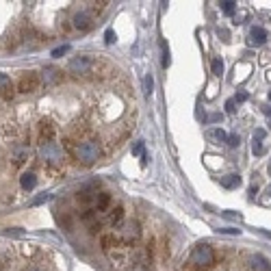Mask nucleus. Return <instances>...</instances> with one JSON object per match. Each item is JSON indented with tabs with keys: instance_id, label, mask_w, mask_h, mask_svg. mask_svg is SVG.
Instances as JSON below:
<instances>
[{
	"instance_id": "obj_1",
	"label": "nucleus",
	"mask_w": 271,
	"mask_h": 271,
	"mask_svg": "<svg viewBox=\"0 0 271 271\" xmlns=\"http://www.w3.org/2000/svg\"><path fill=\"white\" fill-rule=\"evenodd\" d=\"M74 154L76 158H78V163L82 165H94L96 161H98V156H100V148H98V143L96 141H82L76 145V150H74Z\"/></svg>"
},
{
	"instance_id": "obj_2",
	"label": "nucleus",
	"mask_w": 271,
	"mask_h": 271,
	"mask_svg": "<svg viewBox=\"0 0 271 271\" xmlns=\"http://www.w3.org/2000/svg\"><path fill=\"white\" fill-rule=\"evenodd\" d=\"M191 265H196L200 269H206V267H211L213 265V260H215V254H213V247L211 245H206V243H200V245L193 247V252H191Z\"/></svg>"
},
{
	"instance_id": "obj_3",
	"label": "nucleus",
	"mask_w": 271,
	"mask_h": 271,
	"mask_svg": "<svg viewBox=\"0 0 271 271\" xmlns=\"http://www.w3.org/2000/svg\"><path fill=\"white\" fill-rule=\"evenodd\" d=\"M92 65H94L92 57H87V54H80V57H74V59L67 63V72H69V74H74V76L89 74Z\"/></svg>"
},
{
	"instance_id": "obj_4",
	"label": "nucleus",
	"mask_w": 271,
	"mask_h": 271,
	"mask_svg": "<svg viewBox=\"0 0 271 271\" xmlns=\"http://www.w3.org/2000/svg\"><path fill=\"white\" fill-rule=\"evenodd\" d=\"M39 82H41V78L37 72H26V74H22V78H20L18 89L22 94H33V92H37Z\"/></svg>"
},
{
	"instance_id": "obj_5",
	"label": "nucleus",
	"mask_w": 271,
	"mask_h": 271,
	"mask_svg": "<svg viewBox=\"0 0 271 271\" xmlns=\"http://www.w3.org/2000/svg\"><path fill=\"white\" fill-rule=\"evenodd\" d=\"M39 152H41V156H44L46 161H52V163L61 161V150L52 141H44V145H41Z\"/></svg>"
},
{
	"instance_id": "obj_6",
	"label": "nucleus",
	"mask_w": 271,
	"mask_h": 271,
	"mask_svg": "<svg viewBox=\"0 0 271 271\" xmlns=\"http://www.w3.org/2000/svg\"><path fill=\"white\" fill-rule=\"evenodd\" d=\"M72 22H74V29L76 31H89L92 29V16H89L87 11H80V13H76V16L72 18Z\"/></svg>"
},
{
	"instance_id": "obj_7",
	"label": "nucleus",
	"mask_w": 271,
	"mask_h": 271,
	"mask_svg": "<svg viewBox=\"0 0 271 271\" xmlns=\"http://www.w3.org/2000/svg\"><path fill=\"white\" fill-rule=\"evenodd\" d=\"M249 265H252L254 271H271V262L262 254H254L252 258H249Z\"/></svg>"
},
{
	"instance_id": "obj_8",
	"label": "nucleus",
	"mask_w": 271,
	"mask_h": 271,
	"mask_svg": "<svg viewBox=\"0 0 271 271\" xmlns=\"http://www.w3.org/2000/svg\"><path fill=\"white\" fill-rule=\"evenodd\" d=\"M41 80H44L46 85H57L61 80V72L57 67H46L44 72H41Z\"/></svg>"
},
{
	"instance_id": "obj_9",
	"label": "nucleus",
	"mask_w": 271,
	"mask_h": 271,
	"mask_svg": "<svg viewBox=\"0 0 271 271\" xmlns=\"http://www.w3.org/2000/svg\"><path fill=\"white\" fill-rule=\"evenodd\" d=\"M241 176L239 173H228V176L224 178H219V185L224 187V189H237V187H241Z\"/></svg>"
},
{
	"instance_id": "obj_10",
	"label": "nucleus",
	"mask_w": 271,
	"mask_h": 271,
	"mask_svg": "<svg viewBox=\"0 0 271 271\" xmlns=\"http://www.w3.org/2000/svg\"><path fill=\"white\" fill-rule=\"evenodd\" d=\"M249 39H252V44L260 46L267 41V31L262 29V26H252V31H249Z\"/></svg>"
},
{
	"instance_id": "obj_11",
	"label": "nucleus",
	"mask_w": 271,
	"mask_h": 271,
	"mask_svg": "<svg viewBox=\"0 0 271 271\" xmlns=\"http://www.w3.org/2000/svg\"><path fill=\"white\" fill-rule=\"evenodd\" d=\"M122 239L126 243H133L139 239V226L137 224H126V228L122 230Z\"/></svg>"
},
{
	"instance_id": "obj_12",
	"label": "nucleus",
	"mask_w": 271,
	"mask_h": 271,
	"mask_svg": "<svg viewBox=\"0 0 271 271\" xmlns=\"http://www.w3.org/2000/svg\"><path fill=\"white\" fill-rule=\"evenodd\" d=\"M11 92H13L11 78H9V76H7V74L0 72V96H3V98H9Z\"/></svg>"
},
{
	"instance_id": "obj_13",
	"label": "nucleus",
	"mask_w": 271,
	"mask_h": 271,
	"mask_svg": "<svg viewBox=\"0 0 271 271\" xmlns=\"http://www.w3.org/2000/svg\"><path fill=\"white\" fill-rule=\"evenodd\" d=\"M20 185H22V189L31 191V189H35V185H37V178H35V173H22Z\"/></svg>"
},
{
	"instance_id": "obj_14",
	"label": "nucleus",
	"mask_w": 271,
	"mask_h": 271,
	"mask_svg": "<svg viewBox=\"0 0 271 271\" xmlns=\"http://www.w3.org/2000/svg\"><path fill=\"white\" fill-rule=\"evenodd\" d=\"M122 217H124V215H122V208H120V206H117V208H113V211H111V213H109V217H107V221H109V224H111V226H117V224H120V221H122Z\"/></svg>"
},
{
	"instance_id": "obj_15",
	"label": "nucleus",
	"mask_w": 271,
	"mask_h": 271,
	"mask_svg": "<svg viewBox=\"0 0 271 271\" xmlns=\"http://www.w3.org/2000/svg\"><path fill=\"white\" fill-rule=\"evenodd\" d=\"M161 52H163V61H161V65L167 69L169 67V63H171V57H169V48H167V44L165 41H161Z\"/></svg>"
},
{
	"instance_id": "obj_16",
	"label": "nucleus",
	"mask_w": 271,
	"mask_h": 271,
	"mask_svg": "<svg viewBox=\"0 0 271 271\" xmlns=\"http://www.w3.org/2000/svg\"><path fill=\"white\" fill-rule=\"evenodd\" d=\"M221 5V11L226 13V16H232L234 9H237V3H232V0H226V3H219Z\"/></svg>"
},
{
	"instance_id": "obj_17",
	"label": "nucleus",
	"mask_w": 271,
	"mask_h": 271,
	"mask_svg": "<svg viewBox=\"0 0 271 271\" xmlns=\"http://www.w3.org/2000/svg\"><path fill=\"white\" fill-rule=\"evenodd\" d=\"M211 67H213V74H215V76H221V74H224V61H221V59H213Z\"/></svg>"
},
{
	"instance_id": "obj_18",
	"label": "nucleus",
	"mask_w": 271,
	"mask_h": 271,
	"mask_svg": "<svg viewBox=\"0 0 271 271\" xmlns=\"http://www.w3.org/2000/svg\"><path fill=\"white\" fill-rule=\"evenodd\" d=\"M221 215H224L226 219H232V221H241V219H243V215H241L239 211H224Z\"/></svg>"
},
{
	"instance_id": "obj_19",
	"label": "nucleus",
	"mask_w": 271,
	"mask_h": 271,
	"mask_svg": "<svg viewBox=\"0 0 271 271\" xmlns=\"http://www.w3.org/2000/svg\"><path fill=\"white\" fill-rule=\"evenodd\" d=\"M67 52H69V46L63 44V46L54 48V50H52V57H63V54H67Z\"/></svg>"
},
{
	"instance_id": "obj_20",
	"label": "nucleus",
	"mask_w": 271,
	"mask_h": 271,
	"mask_svg": "<svg viewBox=\"0 0 271 271\" xmlns=\"http://www.w3.org/2000/svg\"><path fill=\"white\" fill-rule=\"evenodd\" d=\"M213 137L217 139V141H228V135H226V130H221V128H215V130H213Z\"/></svg>"
},
{
	"instance_id": "obj_21",
	"label": "nucleus",
	"mask_w": 271,
	"mask_h": 271,
	"mask_svg": "<svg viewBox=\"0 0 271 271\" xmlns=\"http://www.w3.org/2000/svg\"><path fill=\"white\" fill-rule=\"evenodd\" d=\"M143 87H145V94H152V87H154V80H152V76L148 74L143 80Z\"/></svg>"
},
{
	"instance_id": "obj_22",
	"label": "nucleus",
	"mask_w": 271,
	"mask_h": 271,
	"mask_svg": "<svg viewBox=\"0 0 271 271\" xmlns=\"http://www.w3.org/2000/svg\"><path fill=\"white\" fill-rule=\"evenodd\" d=\"M252 152L256 156H262V152H265V150H262V143L260 141H252Z\"/></svg>"
},
{
	"instance_id": "obj_23",
	"label": "nucleus",
	"mask_w": 271,
	"mask_h": 271,
	"mask_svg": "<svg viewBox=\"0 0 271 271\" xmlns=\"http://www.w3.org/2000/svg\"><path fill=\"white\" fill-rule=\"evenodd\" d=\"M133 156H143V141H137V143H135Z\"/></svg>"
},
{
	"instance_id": "obj_24",
	"label": "nucleus",
	"mask_w": 271,
	"mask_h": 271,
	"mask_svg": "<svg viewBox=\"0 0 271 271\" xmlns=\"http://www.w3.org/2000/svg\"><path fill=\"white\" fill-rule=\"evenodd\" d=\"M48 200H50V196H48V193H41L39 198H35V200H33V206H37V204H44V202H48Z\"/></svg>"
},
{
	"instance_id": "obj_25",
	"label": "nucleus",
	"mask_w": 271,
	"mask_h": 271,
	"mask_svg": "<svg viewBox=\"0 0 271 271\" xmlns=\"http://www.w3.org/2000/svg\"><path fill=\"white\" fill-rule=\"evenodd\" d=\"M239 141H241L239 135H230V137H228V145H230V148H239Z\"/></svg>"
},
{
	"instance_id": "obj_26",
	"label": "nucleus",
	"mask_w": 271,
	"mask_h": 271,
	"mask_svg": "<svg viewBox=\"0 0 271 271\" xmlns=\"http://www.w3.org/2000/svg\"><path fill=\"white\" fill-rule=\"evenodd\" d=\"M104 39H107V44H113V41H115V33H113V29H107V33H104Z\"/></svg>"
},
{
	"instance_id": "obj_27",
	"label": "nucleus",
	"mask_w": 271,
	"mask_h": 271,
	"mask_svg": "<svg viewBox=\"0 0 271 271\" xmlns=\"http://www.w3.org/2000/svg\"><path fill=\"white\" fill-rule=\"evenodd\" d=\"M265 130H262V128H256V133H254V141H262V139H265Z\"/></svg>"
},
{
	"instance_id": "obj_28",
	"label": "nucleus",
	"mask_w": 271,
	"mask_h": 271,
	"mask_svg": "<svg viewBox=\"0 0 271 271\" xmlns=\"http://www.w3.org/2000/svg\"><path fill=\"white\" fill-rule=\"evenodd\" d=\"M219 232H224V234H241V230H237V228H221Z\"/></svg>"
},
{
	"instance_id": "obj_29",
	"label": "nucleus",
	"mask_w": 271,
	"mask_h": 271,
	"mask_svg": "<svg viewBox=\"0 0 271 271\" xmlns=\"http://www.w3.org/2000/svg\"><path fill=\"white\" fill-rule=\"evenodd\" d=\"M226 111H228V113H232V111H234V98H230L226 102Z\"/></svg>"
},
{
	"instance_id": "obj_30",
	"label": "nucleus",
	"mask_w": 271,
	"mask_h": 271,
	"mask_svg": "<svg viewBox=\"0 0 271 271\" xmlns=\"http://www.w3.org/2000/svg\"><path fill=\"white\" fill-rule=\"evenodd\" d=\"M245 100H247V94H245V92L237 94V98H234V102H245Z\"/></svg>"
},
{
	"instance_id": "obj_31",
	"label": "nucleus",
	"mask_w": 271,
	"mask_h": 271,
	"mask_svg": "<svg viewBox=\"0 0 271 271\" xmlns=\"http://www.w3.org/2000/svg\"><path fill=\"white\" fill-rule=\"evenodd\" d=\"M206 122H221V115L219 113H213V115H208Z\"/></svg>"
},
{
	"instance_id": "obj_32",
	"label": "nucleus",
	"mask_w": 271,
	"mask_h": 271,
	"mask_svg": "<svg viewBox=\"0 0 271 271\" xmlns=\"http://www.w3.org/2000/svg\"><path fill=\"white\" fill-rule=\"evenodd\" d=\"M265 113H267V115H271V109H265Z\"/></svg>"
},
{
	"instance_id": "obj_33",
	"label": "nucleus",
	"mask_w": 271,
	"mask_h": 271,
	"mask_svg": "<svg viewBox=\"0 0 271 271\" xmlns=\"http://www.w3.org/2000/svg\"><path fill=\"white\" fill-rule=\"evenodd\" d=\"M26 271H39V269H35V267H31V269H26Z\"/></svg>"
},
{
	"instance_id": "obj_34",
	"label": "nucleus",
	"mask_w": 271,
	"mask_h": 271,
	"mask_svg": "<svg viewBox=\"0 0 271 271\" xmlns=\"http://www.w3.org/2000/svg\"><path fill=\"white\" fill-rule=\"evenodd\" d=\"M0 271H3V258H0Z\"/></svg>"
},
{
	"instance_id": "obj_35",
	"label": "nucleus",
	"mask_w": 271,
	"mask_h": 271,
	"mask_svg": "<svg viewBox=\"0 0 271 271\" xmlns=\"http://www.w3.org/2000/svg\"><path fill=\"white\" fill-rule=\"evenodd\" d=\"M269 196H271V187H269Z\"/></svg>"
},
{
	"instance_id": "obj_36",
	"label": "nucleus",
	"mask_w": 271,
	"mask_h": 271,
	"mask_svg": "<svg viewBox=\"0 0 271 271\" xmlns=\"http://www.w3.org/2000/svg\"><path fill=\"white\" fill-rule=\"evenodd\" d=\"M269 100H271V94H269Z\"/></svg>"
}]
</instances>
